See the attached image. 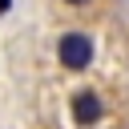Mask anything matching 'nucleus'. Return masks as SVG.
Wrapping results in <instances>:
<instances>
[{
	"mask_svg": "<svg viewBox=\"0 0 129 129\" xmlns=\"http://www.w3.org/2000/svg\"><path fill=\"white\" fill-rule=\"evenodd\" d=\"M56 60H60V69H69V73L89 69V64H93V40H89V32L64 28L60 40H56Z\"/></svg>",
	"mask_w": 129,
	"mask_h": 129,
	"instance_id": "nucleus-1",
	"label": "nucleus"
},
{
	"mask_svg": "<svg viewBox=\"0 0 129 129\" xmlns=\"http://www.w3.org/2000/svg\"><path fill=\"white\" fill-rule=\"evenodd\" d=\"M69 109H73V121H77L81 129H89V125H97V121L105 117V105H101V97H97L93 89H77L73 101H69Z\"/></svg>",
	"mask_w": 129,
	"mask_h": 129,
	"instance_id": "nucleus-2",
	"label": "nucleus"
},
{
	"mask_svg": "<svg viewBox=\"0 0 129 129\" xmlns=\"http://www.w3.org/2000/svg\"><path fill=\"white\" fill-rule=\"evenodd\" d=\"M69 8H85V4H93V0H64Z\"/></svg>",
	"mask_w": 129,
	"mask_h": 129,
	"instance_id": "nucleus-3",
	"label": "nucleus"
},
{
	"mask_svg": "<svg viewBox=\"0 0 129 129\" xmlns=\"http://www.w3.org/2000/svg\"><path fill=\"white\" fill-rule=\"evenodd\" d=\"M8 8H12V0H0V16H4V12H8Z\"/></svg>",
	"mask_w": 129,
	"mask_h": 129,
	"instance_id": "nucleus-4",
	"label": "nucleus"
}]
</instances>
